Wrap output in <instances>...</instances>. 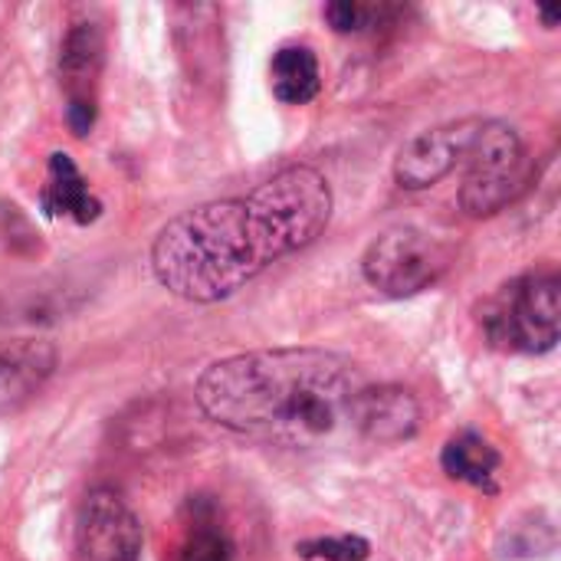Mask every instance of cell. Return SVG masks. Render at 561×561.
<instances>
[{"mask_svg": "<svg viewBox=\"0 0 561 561\" xmlns=\"http://www.w3.org/2000/svg\"><path fill=\"white\" fill-rule=\"evenodd\" d=\"M273 95L286 105H306L319 95V59L309 46H283L270 66Z\"/></svg>", "mask_w": 561, "mask_h": 561, "instance_id": "obj_12", "label": "cell"}, {"mask_svg": "<svg viewBox=\"0 0 561 561\" xmlns=\"http://www.w3.org/2000/svg\"><path fill=\"white\" fill-rule=\"evenodd\" d=\"M43 210L49 217H72L76 224H92L102 214V204L89 194L85 178L66 151L49 154V178L43 191Z\"/></svg>", "mask_w": 561, "mask_h": 561, "instance_id": "obj_10", "label": "cell"}, {"mask_svg": "<svg viewBox=\"0 0 561 561\" xmlns=\"http://www.w3.org/2000/svg\"><path fill=\"white\" fill-rule=\"evenodd\" d=\"M559 319V276L552 270L516 279L493 299L483 316L493 345L526 355H542L556 348Z\"/></svg>", "mask_w": 561, "mask_h": 561, "instance_id": "obj_3", "label": "cell"}, {"mask_svg": "<svg viewBox=\"0 0 561 561\" xmlns=\"http://www.w3.org/2000/svg\"><path fill=\"white\" fill-rule=\"evenodd\" d=\"M66 122H69L72 135L85 138L92 131V125H95V102H79V99L69 102L66 105Z\"/></svg>", "mask_w": 561, "mask_h": 561, "instance_id": "obj_17", "label": "cell"}, {"mask_svg": "<svg viewBox=\"0 0 561 561\" xmlns=\"http://www.w3.org/2000/svg\"><path fill=\"white\" fill-rule=\"evenodd\" d=\"M302 559H325V561H365L368 559V542L358 536H342V539H316L296 546Z\"/></svg>", "mask_w": 561, "mask_h": 561, "instance_id": "obj_15", "label": "cell"}, {"mask_svg": "<svg viewBox=\"0 0 561 561\" xmlns=\"http://www.w3.org/2000/svg\"><path fill=\"white\" fill-rule=\"evenodd\" d=\"M447 266V256L434 237L414 227H394L381 233L362 256L365 279L385 296H414L427 289Z\"/></svg>", "mask_w": 561, "mask_h": 561, "instance_id": "obj_5", "label": "cell"}, {"mask_svg": "<svg viewBox=\"0 0 561 561\" xmlns=\"http://www.w3.org/2000/svg\"><path fill=\"white\" fill-rule=\"evenodd\" d=\"M365 16H368V10L358 7V3H352V0H342V3H329L325 7V20L339 33H352V30L365 26Z\"/></svg>", "mask_w": 561, "mask_h": 561, "instance_id": "obj_16", "label": "cell"}, {"mask_svg": "<svg viewBox=\"0 0 561 561\" xmlns=\"http://www.w3.org/2000/svg\"><path fill=\"white\" fill-rule=\"evenodd\" d=\"M444 473L450 480L460 483H473V486H486L493 490V473L500 470V454L490 440H483L480 434H460L444 447Z\"/></svg>", "mask_w": 561, "mask_h": 561, "instance_id": "obj_13", "label": "cell"}, {"mask_svg": "<svg viewBox=\"0 0 561 561\" xmlns=\"http://www.w3.org/2000/svg\"><path fill=\"white\" fill-rule=\"evenodd\" d=\"M79 561H138L141 526L125 500L112 490H92L76 516Z\"/></svg>", "mask_w": 561, "mask_h": 561, "instance_id": "obj_6", "label": "cell"}, {"mask_svg": "<svg viewBox=\"0 0 561 561\" xmlns=\"http://www.w3.org/2000/svg\"><path fill=\"white\" fill-rule=\"evenodd\" d=\"M56 368V352L46 342L0 345V421L23 411Z\"/></svg>", "mask_w": 561, "mask_h": 561, "instance_id": "obj_9", "label": "cell"}, {"mask_svg": "<svg viewBox=\"0 0 561 561\" xmlns=\"http://www.w3.org/2000/svg\"><path fill=\"white\" fill-rule=\"evenodd\" d=\"M477 128H480V118H470V122L440 125V128H431V131L411 138L394 158V181L408 191L437 184L460 161H467Z\"/></svg>", "mask_w": 561, "mask_h": 561, "instance_id": "obj_7", "label": "cell"}, {"mask_svg": "<svg viewBox=\"0 0 561 561\" xmlns=\"http://www.w3.org/2000/svg\"><path fill=\"white\" fill-rule=\"evenodd\" d=\"M470 171L460 187V207L470 217H490L513 204L529 184V161L523 141L506 122H480L467 151Z\"/></svg>", "mask_w": 561, "mask_h": 561, "instance_id": "obj_4", "label": "cell"}, {"mask_svg": "<svg viewBox=\"0 0 561 561\" xmlns=\"http://www.w3.org/2000/svg\"><path fill=\"white\" fill-rule=\"evenodd\" d=\"M102 33L95 23H76L69 33H66V43H62V56H59V76H62V85L69 92V102H95L92 89H95V79H99V69H102Z\"/></svg>", "mask_w": 561, "mask_h": 561, "instance_id": "obj_11", "label": "cell"}, {"mask_svg": "<svg viewBox=\"0 0 561 561\" xmlns=\"http://www.w3.org/2000/svg\"><path fill=\"white\" fill-rule=\"evenodd\" d=\"M233 559V546L220 529L210 526H197L184 549H181V561H230Z\"/></svg>", "mask_w": 561, "mask_h": 561, "instance_id": "obj_14", "label": "cell"}, {"mask_svg": "<svg viewBox=\"0 0 561 561\" xmlns=\"http://www.w3.org/2000/svg\"><path fill=\"white\" fill-rule=\"evenodd\" d=\"M358 391L345 358L319 348H273L210 365L197 381V404L230 431L306 447L352 427Z\"/></svg>", "mask_w": 561, "mask_h": 561, "instance_id": "obj_2", "label": "cell"}, {"mask_svg": "<svg viewBox=\"0 0 561 561\" xmlns=\"http://www.w3.org/2000/svg\"><path fill=\"white\" fill-rule=\"evenodd\" d=\"M421 424V404L408 388L381 385L362 388L352 404V427L378 444H398L414 437Z\"/></svg>", "mask_w": 561, "mask_h": 561, "instance_id": "obj_8", "label": "cell"}, {"mask_svg": "<svg viewBox=\"0 0 561 561\" xmlns=\"http://www.w3.org/2000/svg\"><path fill=\"white\" fill-rule=\"evenodd\" d=\"M559 10H542V20H546V23H549V26H556V23H559Z\"/></svg>", "mask_w": 561, "mask_h": 561, "instance_id": "obj_18", "label": "cell"}, {"mask_svg": "<svg viewBox=\"0 0 561 561\" xmlns=\"http://www.w3.org/2000/svg\"><path fill=\"white\" fill-rule=\"evenodd\" d=\"M332 220V191L316 168H286L247 197L174 217L151 247L154 279L178 299L220 302L270 263L309 247Z\"/></svg>", "mask_w": 561, "mask_h": 561, "instance_id": "obj_1", "label": "cell"}]
</instances>
